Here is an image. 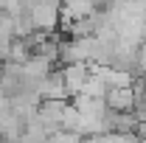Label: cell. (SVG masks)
Segmentation results:
<instances>
[{
	"label": "cell",
	"mask_w": 146,
	"mask_h": 143,
	"mask_svg": "<svg viewBox=\"0 0 146 143\" xmlns=\"http://www.w3.org/2000/svg\"><path fill=\"white\" fill-rule=\"evenodd\" d=\"M93 11L87 0H59V23H76Z\"/></svg>",
	"instance_id": "obj_7"
},
{
	"label": "cell",
	"mask_w": 146,
	"mask_h": 143,
	"mask_svg": "<svg viewBox=\"0 0 146 143\" xmlns=\"http://www.w3.org/2000/svg\"><path fill=\"white\" fill-rule=\"evenodd\" d=\"M143 84H146V79H143Z\"/></svg>",
	"instance_id": "obj_11"
},
{
	"label": "cell",
	"mask_w": 146,
	"mask_h": 143,
	"mask_svg": "<svg viewBox=\"0 0 146 143\" xmlns=\"http://www.w3.org/2000/svg\"><path fill=\"white\" fill-rule=\"evenodd\" d=\"M62 70V79H65V90H68V98L79 95L87 76H90V65H68V68H59Z\"/></svg>",
	"instance_id": "obj_4"
},
{
	"label": "cell",
	"mask_w": 146,
	"mask_h": 143,
	"mask_svg": "<svg viewBox=\"0 0 146 143\" xmlns=\"http://www.w3.org/2000/svg\"><path fill=\"white\" fill-rule=\"evenodd\" d=\"M82 95H90V98H104L107 95V84L98 79V73L90 68V76H87V81H84V87H82Z\"/></svg>",
	"instance_id": "obj_10"
},
{
	"label": "cell",
	"mask_w": 146,
	"mask_h": 143,
	"mask_svg": "<svg viewBox=\"0 0 146 143\" xmlns=\"http://www.w3.org/2000/svg\"><path fill=\"white\" fill-rule=\"evenodd\" d=\"M110 112H132V87H112L104 95Z\"/></svg>",
	"instance_id": "obj_8"
},
{
	"label": "cell",
	"mask_w": 146,
	"mask_h": 143,
	"mask_svg": "<svg viewBox=\"0 0 146 143\" xmlns=\"http://www.w3.org/2000/svg\"><path fill=\"white\" fill-rule=\"evenodd\" d=\"M68 107V101H39L36 107V121L45 126L48 135L59 132V124H62V112Z\"/></svg>",
	"instance_id": "obj_2"
},
{
	"label": "cell",
	"mask_w": 146,
	"mask_h": 143,
	"mask_svg": "<svg viewBox=\"0 0 146 143\" xmlns=\"http://www.w3.org/2000/svg\"><path fill=\"white\" fill-rule=\"evenodd\" d=\"M23 70H25V76L31 79V81H42L45 76H51V70H56L54 62L48 59V56H39V54H31L25 62H23Z\"/></svg>",
	"instance_id": "obj_5"
},
{
	"label": "cell",
	"mask_w": 146,
	"mask_h": 143,
	"mask_svg": "<svg viewBox=\"0 0 146 143\" xmlns=\"http://www.w3.org/2000/svg\"><path fill=\"white\" fill-rule=\"evenodd\" d=\"M93 70L98 73V79L107 84V90H112V87H132V84H135V76L121 73V70H115V68H93Z\"/></svg>",
	"instance_id": "obj_9"
},
{
	"label": "cell",
	"mask_w": 146,
	"mask_h": 143,
	"mask_svg": "<svg viewBox=\"0 0 146 143\" xmlns=\"http://www.w3.org/2000/svg\"><path fill=\"white\" fill-rule=\"evenodd\" d=\"M28 17L36 34H56L59 31V0H34L28 9Z\"/></svg>",
	"instance_id": "obj_1"
},
{
	"label": "cell",
	"mask_w": 146,
	"mask_h": 143,
	"mask_svg": "<svg viewBox=\"0 0 146 143\" xmlns=\"http://www.w3.org/2000/svg\"><path fill=\"white\" fill-rule=\"evenodd\" d=\"M138 118L132 112H110L107 109V118H104V129L112 132V135H135L138 132Z\"/></svg>",
	"instance_id": "obj_3"
},
{
	"label": "cell",
	"mask_w": 146,
	"mask_h": 143,
	"mask_svg": "<svg viewBox=\"0 0 146 143\" xmlns=\"http://www.w3.org/2000/svg\"><path fill=\"white\" fill-rule=\"evenodd\" d=\"M73 107H76V112L79 115H84V118H104L107 115V104H104V98H90V95H73L70 101Z\"/></svg>",
	"instance_id": "obj_6"
}]
</instances>
